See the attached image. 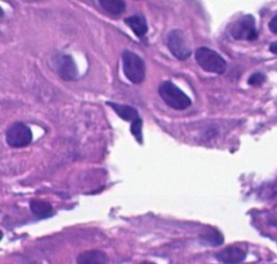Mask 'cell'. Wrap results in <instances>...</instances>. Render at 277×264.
Returning <instances> with one entry per match:
<instances>
[{"label": "cell", "instance_id": "cell-1", "mask_svg": "<svg viewBox=\"0 0 277 264\" xmlns=\"http://www.w3.org/2000/svg\"><path fill=\"white\" fill-rule=\"evenodd\" d=\"M158 93L168 106L177 111H183L192 105L191 98L172 81L167 80L161 82L158 88Z\"/></svg>", "mask_w": 277, "mask_h": 264}, {"label": "cell", "instance_id": "cell-2", "mask_svg": "<svg viewBox=\"0 0 277 264\" xmlns=\"http://www.w3.org/2000/svg\"><path fill=\"white\" fill-rule=\"evenodd\" d=\"M122 61L123 74L129 81L138 85L145 79V62L139 54L130 50H123L122 54Z\"/></svg>", "mask_w": 277, "mask_h": 264}, {"label": "cell", "instance_id": "cell-3", "mask_svg": "<svg viewBox=\"0 0 277 264\" xmlns=\"http://www.w3.org/2000/svg\"><path fill=\"white\" fill-rule=\"evenodd\" d=\"M195 60H196L199 67L205 71L213 74H223L226 70L227 63L220 54L207 47H200L195 52Z\"/></svg>", "mask_w": 277, "mask_h": 264}, {"label": "cell", "instance_id": "cell-4", "mask_svg": "<svg viewBox=\"0 0 277 264\" xmlns=\"http://www.w3.org/2000/svg\"><path fill=\"white\" fill-rule=\"evenodd\" d=\"M231 35L236 40L252 41L258 38L256 20L252 15L247 14L238 19L231 27Z\"/></svg>", "mask_w": 277, "mask_h": 264}, {"label": "cell", "instance_id": "cell-5", "mask_svg": "<svg viewBox=\"0 0 277 264\" xmlns=\"http://www.w3.org/2000/svg\"><path fill=\"white\" fill-rule=\"evenodd\" d=\"M32 133L31 128L22 122L13 123L5 132V141L11 147H24L31 144Z\"/></svg>", "mask_w": 277, "mask_h": 264}, {"label": "cell", "instance_id": "cell-6", "mask_svg": "<svg viewBox=\"0 0 277 264\" xmlns=\"http://www.w3.org/2000/svg\"><path fill=\"white\" fill-rule=\"evenodd\" d=\"M167 46L172 56L180 61H185L192 54L191 48L187 45L186 37L180 30H173L168 34Z\"/></svg>", "mask_w": 277, "mask_h": 264}, {"label": "cell", "instance_id": "cell-7", "mask_svg": "<svg viewBox=\"0 0 277 264\" xmlns=\"http://www.w3.org/2000/svg\"><path fill=\"white\" fill-rule=\"evenodd\" d=\"M58 73L64 80H75L78 77V67L72 56L63 54L58 59Z\"/></svg>", "mask_w": 277, "mask_h": 264}, {"label": "cell", "instance_id": "cell-8", "mask_svg": "<svg viewBox=\"0 0 277 264\" xmlns=\"http://www.w3.org/2000/svg\"><path fill=\"white\" fill-rule=\"evenodd\" d=\"M220 262L225 264H238L246 259V252L238 247H227L215 255Z\"/></svg>", "mask_w": 277, "mask_h": 264}, {"label": "cell", "instance_id": "cell-9", "mask_svg": "<svg viewBox=\"0 0 277 264\" xmlns=\"http://www.w3.org/2000/svg\"><path fill=\"white\" fill-rule=\"evenodd\" d=\"M106 104L113 108V111L115 112L119 117L123 120H126V122L133 124L141 119L138 111L133 106L127 105V104H119L115 102H111V101H107Z\"/></svg>", "mask_w": 277, "mask_h": 264}, {"label": "cell", "instance_id": "cell-10", "mask_svg": "<svg viewBox=\"0 0 277 264\" xmlns=\"http://www.w3.org/2000/svg\"><path fill=\"white\" fill-rule=\"evenodd\" d=\"M124 23L132 30L134 35L139 38H143L149 31V25L145 16L142 14H133L124 19Z\"/></svg>", "mask_w": 277, "mask_h": 264}, {"label": "cell", "instance_id": "cell-11", "mask_svg": "<svg viewBox=\"0 0 277 264\" xmlns=\"http://www.w3.org/2000/svg\"><path fill=\"white\" fill-rule=\"evenodd\" d=\"M108 258L101 250L85 251L77 257V264H106Z\"/></svg>", "mask_w": 277, "mask_h": 264}, {"label": "cell", "instance_id": "cell-12", "mask_svg": "<svg viewBox=\"0 0 277 264\" xmlns=\"http://www.w3.org/2000/svg\"><path fill=\"white\" fill-rule=\"evenodd\" d=\"M30 208H31V212L39 219L50 218L53 214V208L50 203L47 201L40 200V199L31 200Z\"/></svg>", "mask_w": 277, "mask_h": 264}, {"label": "cell", "instance_id": "cell-13", "mask_svg": "<svg viewBox=\"0 0 277 264\" xmlns=\"http://www.w3.org/2000/svg\"><path fill=\"white\" fill-rule=\"evenodd\" d=\"M202 238L206 244H209L211 246H220L223 244L224 237L219 230L215 228H206L203 233L200 234Z\"/></svg>", "mask_w": 277, "mask_h": 264}, {"label": "cell", "instance_id": "cell-14", "mask_svg": "<svg viewBox=\"0 0 277 264\" xmlns=\"http://www.w3.org/2000/svg\"><path fill=\"white\" fill-rule=\"evenodd\" d=\"M101 8L112 15H119L126 10V2L122 0H100Z\"/></svg>", "mask_w": 277, "mask_h": 264}, {"label": "cell", "instance_id": "cell-15", "mask_svg": "<svg viewBox=\"0 0 277 264\" xmlns=\"http://www.w3.org/2000/svg\"><path fill=\"white\" fill-rule=\"evenodd\" d=\"M142 125H143L142 119H140V120H138V122L131 124V127H130V132H131L132 135L135 137V140H137L140 144H142L143 143Z\"/></svg>", "mask_w": 277, "mask_h": 264}, {"label": "cell", "instance_id": "cell-16", "mask_svg": "<svg viewBox=\"0 0 277 264\" xmlns=\"http://www.w3.org/2000/svg\"><path fill=\"white\" fill-rule=\"evenodd\" d=\"M265 79H267V77H265L264 74L256 73V74H253V75L249 77L248 84L250 86H260V85L263 84Z\"/></svg>", "mask_w": 277, "mask_h": 264}, {"label": "cell", "instance_id": "cell-17", "mask_svg": "<svg viewBox=\"0 0 277 264\" xmlns=\"http://www.w3.org/2000/svg\"><path fill=\"white\" fill-rule=\"evenodd\" d=\"M269 29L271 32L274 33V34H277V14L275 16H273L272 20L270 21Z\"/></svg>", "mask_w": 277, "mask_h": 264}, {"label": "cell", "instance_id": "cell-18", "mask_svg": "<svg viewBox=\"0 0 277 264\" xmlns=\"http://www.w3.org/2000/svg\"><path fill=\"white\" fill-rule=\"evenodd\" d=\"M270 51L272 52V53H274V54H277V41L273 42L272 45L270 46Z\"/></svg>", "mask_w": 277, "mask_h": 264}, {"label": "cell", "instance_id": "cell-19", "mask_svg": "<svg viewBox=\"0 0 277 264\" xmlns=\"http://www.w3.org/2000/svg\"><path fill=\"white\" fill-rule=\"evenodd\" d=\"M140 264H156V263H153V262H142V263H140Z\"/></svg>", "mask_w": 277, "mask_h": 264}]
</instances>
